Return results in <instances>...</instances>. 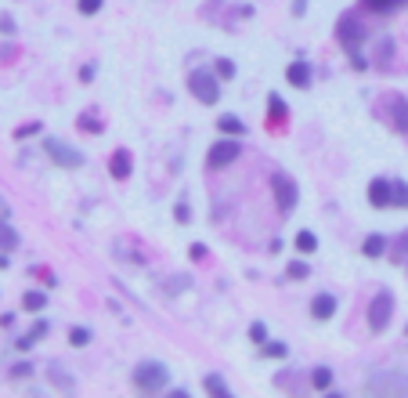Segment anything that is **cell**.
Instances as JSON below:
<instances>
[{"mask_svg":"<svg viewBox=\"0 0 408 398\" xmlns=\"http://www.w3.org/2000/svg\"><path fill=\"white\" fill-rule=\"evenodd\" d=\"M188 91L196 94L203 106H217L221 101V76L206 73V69H191L188 73Z\"/></svg>","mask_w":408,"mask_h":398,"instance_id":"6da1fadb","label":"cell"},{"mask_svg":"<svg viewBox=\"0 0 408 398\" xmlns=\"http://www.w3.org/2000/svg\"><path fill=\"white\" fill-rule=\"evenodd\" d=\"M134 384L141 388V391H163L166 384H170V369L163 366V362H156V359H148V362H138V369H134Z\"/></svg>","mask_w":408,"mask_h":398,"instance_id":"7a4b0ae2","label":"cell"},{"mask_svg":"<svg viewBox=\"0 0 408 398\" xmlns=\"http://www.w3.org/2000/svg\"><path fill=\"white\" fill-rule=\"evenodd\" d=\"M271 192H275V203H278V211H282V214H293V211H296L300 188H296V181H293L286 171H275V174H271Z\"/></svg>","mask_w":408,"mask_h":398,"instance_id":"3957f363","label":"cell"},{"mask_svg":"<svg viewBox=\"0 0 408 398\" xmlns=\"http://www.w3.org/2000/svg\"><path fill=\"white\" fill-rule=\"evenodd\" d=\"M44 152H48L58 166H66V171H76V166H83V152L76 149V145L61 141V138H44Z\"/></svg>","mask_w":408,"mask_h":398,"instance_id":"277c9868","label":"cell"},{"mask_svg":"<svg viewBox=\"0 0 408 398\" xmlns=\"http://www.w3.org/2000/svg\"><path fill=\"white\" fill-rule=\"evenodd\" d=\"M239 152H242V145L235 141V138H221V141H213V145H210L206 166H213V171H224V166H231L235 159H239Z\"/></svg>","mask_w":408,"mask_h":398,"instance_id":"5b68a950","label":"cell"},{"mask_svg":"<svg viewBox=\"0 0 408 398\" xmlns=\"http://www.w3.org/2000/svg\"><path fill=\"white\" fill-rule=\"evenodd\" d=\"M391 315H394V293L391 290H379L372 304H369V326L376 333H383L386 326H391Z\"/></svg>","mask_w":408,"mask_h":398,"instance_id":"8992f818","label":"cell"},{"mask_svg":"<svg viewBox=\"0 0 408 398\" xmlns=\"http://www.w3.org/2000/svg\"><path fill=\"white\" fill-rule=\"evenodd\" d=\"M336 40H340L347 51H354V48H361L365 40H369V29H365L354 15H343L340 22H336Z\"/></svg>","mask_w":408,"mask_h":398,"instance_id":"52a82bcc","label":"cell"},{"mask_svg":"<svg viewBox=\"0 0 408 398\" xmlns=\"http://www.w3.org/2000/svg\"><path fill=\"white\" fill-rule=\"evenodd\" d=\"M369 391H408V376L405 373H372L369 381H365Z\"/></svg>","mask_w":408,"mask_h":398,"instance_id":"ba28073f","label":"cell"},{"mask_svg":"<svg viewBox=\"0 0 408 398\" xmlns=\"http://www.w3.org/2000/svg\"><path fill=\"white\" fill-rule=\"evenodd\" d=\"M386 106H391V127L398 134H408V98L405 94H391L386 98Z\"/></svg>","mask_w":408,"mask_h":398,"instance_id":"9c48e42d","label":"cell"},{"mask_svg":"<svg viewBox=\"0 0 408 398\" xmlns=\"http://www.w3.org/2000/svg\"><path fill=\"white\" fill-rule=\"evenodd\" d=\"M286 80L293 83L296 91H307V87H311V80H314L311 62H304V58H300V62H289V66H286Z\"/></svg>","mask_w":408,"mask_h":398,"instance_id":"30bf717a","label":"cell"},{"mask_svg":"<svg viewBox=\"0 0 408 398\" xmlns=\"http://www.w3.org/2000/svg\"><path fill=\"white\" fill-rule=\"evenodd\" d=\"M131 171H134V156H131V149H116L112 159H109V174H112L116 181H123V178H131Z\"/></svg>","mask_w":408,"mask_h":398,"instance_id":"8fae6325","label":"cell"},{"mask_svg":"<svg viewBox=\"0 0 408 398\" xmlns=\"http://www.w3.org/2000/svg\"><path fill=\"white\" fill-rule=\"evenodd\" d=\"M391 196H394V181H386V178L369 181V203L372 206H391Z\"/></svg>","mask_w":408,"mask_h":398,"instance_id":"7c38bea8","label":"cell"},{"mask_svg":"<svg viewBox=\"0 0 408 398\" xmlns=\"http://www.w3.org/2000/svg\"><path fill=\"white\" fill-rule=\"evenodd\" d=\"M311 315L318 322H326V319L336 315V297H333V293H318V297L311 301Z\"/></svg>","mask_w":408,"mask_h":398,"instance_id":"4fadbf2b","label":"cell"},{"mask_svg":"<svg viewBox=\"0 0 408 398\" xmlns=\"http://www.w3.org/2000/svg\"><path fill=\"white\" fill-rule=\"evenodd\" d=\"M217 131H221V134H228V138H242V134H246V123H242L239 116L224 113V116H217Z\"/></svg>","mask_w":408,"mask_h":398,"instance_id":"5bb4252c","label":"cell"},{"mask_svg":"<svg viewBox=\"0 0 408 398\" xmlns=\"http://www.w3.org/2000/svg\"><path fill=\"white\" fill-rule=\"evenodd\" d=\"M18 243H22V236L15 232V225L0 221V250H4V254H11V250H18Z\"/></svg>","mask_w":408,"mask_h":398,"instance_id":"9a60e30c","label":"cell"},{"mask_svg":"<svg viewBox=\"0 0 408 398\" xmlns=\"http://www.w3.org/2000/svg\"><path fill=\"white\" fill-rule=\"evenodd\" d=\"M405 4H408V0H361V8L365 11H376V15H391V11H398Z\"/></svg>","mask_w":408,"mask_h":398,"instance_id":"2e32d148","label":"cell"},{"mask_svg":"<svg viewBox=\"0 0 408 398\" xmlns=\"http://www.w3.org/2000/svg\"><path fill=\"white\" fill-rule=\"evenodd\" d=\"M361 254H365V257H372V261H379V257L386 254V239H383V236H365Z\"/></svg>","mask_w":408,"mask_h":398,"instance_id":"e0dca14e","label":"cell"},{"mask_svg":"<svg viewBox=\"0 0 408 398\" xmlns=\"http://www.w3.org/2000/svg\"><path fill=\"white\" fill-rule=\"evenodd\" d=\"M203 391H210V395H217V398H231V388L221 381L217 373H206L203 376Z\"/></svg>","mask_w":408,"mask_h":398,"instance_id":"ac0fdd59","label":"cell"},{"mask_svg":"<svg viewBox=\"0 0 408 398\" xmlns=\"http://www.w3.org/2000/svg\"><path fill=\"white\" fill-rule=\"evenodd\" d=\"M311 384H314V391H329L333 388V369L329 366H314L311 369Z\"/></svg>","mask_w":408,"mask_h":398,"instance_id":"d6986e66","label":"cell"},{"mask_svg":"<svg viewBox=\"0 0 408 398\" xmlns=\"http://www.w3.org/2000/svg\"><path fill=\"white\" fill-rule=\"evenodd\" d=\"M22 308H26V311H44V308H48V293H44V290H26Z\"/></svg>","mask_w":408,"mask_h":398,"instance_id":"ffe728a7","label":"cell"},{"mask_svg":"<svg viewBox=\"0 0 408 398\" xmlns=\"http://www.w3.org/2000/svg\"><path fill=\"white\" fill-rule=\"evenodd\" d=\"M268 113H271V120L278 123V120H286L289 116V109H286V101H282V94H268Z\"/></svg>","mask_w":408,"mask_h":398,"instance_id":"44dd1931","label":"cell"},{"mask_svg":"<svg viewBox=\"0 0 408 398\" xmlns=\"http://www.w3.org/2000/svg\"><path fill=\"white\" fill-rule=\"evenodd\" d=\"M296 250H300V254H314V250H318V236L307 232V228H304V232H296Z\"/></svg>","mask_w":408,"mask_h":398,"instance_id":"7402d4cb","label":"cell"},{"mask_svg":"<svg viewBox=\"0 0 408 398\" xmlns=\"http://www.w3.org/2000/svg\"><path fill=\"white\" fill-rule=\"evenodd\" d=\"M391 58H394V40L383 36V40H379V58H376V66L386 69V66H391Z\"/></svg>","mask_w":408,"mask_h":398,"instance_id":"603a6c76","label":"cell"},{"mask_svg":"<svg viewBox=\"0 0 408 398\" xmlns=\"http://www.w3.org/2000/svg\"><path fill=\"white\" fill-rule=\"evenodd\" d=\"M69 344H73V348H87V344H91V329L73 326V329H69Z\"/></svg>","mask_w":408,"mask_h":398,"instance_id":"cb8c5ba5","label":"cell"},{"mask_svg":"<svg viewBox=\"0 0 408 398\" xmlns=\"http://www.w3.org/2000/svg\"><path fill=\"white\" fill-rule=\"evenodd\" d=\"M391 206H405V211H408V181H394V196H391Z\"/></svg>","mask_w":408,"mask_h":398,"instance_id":"d4e9b609","label":"cell"},{"mask_svg":"<svg viewBox=\"0 0 408 398\" xmlns=\"http://www.w3.org/2000/svg\"><path fill=\"white\" fill-rule=\"evenodd\" d=\"M286 276H289V279H307V276H311V264H307V261H289Z\"/></svg>","mask_w":408,"mask_h":398,"instance_id":"484cf974","label":"cell"},{"mask_svg":"<svg viewBox=\"0 0 408 398\" xmlns=\"http://www.w3.org/2000/svg\"><path fill=\"white\" fill-rule=\"evenodd\" d=\"M261 355H264V359H286V355H289V348L286 344H261Z\"/></svg>","mask_w":408,"mask_h":398,"instance_id":"4316f807","label":"cell"},{"mask_svg":"<svg viewBox=\"0 0 408 398\" xmlns=\"http://www.w3.org/2000/svg\"><path fill=\"white\" fill-rule=\"evenodd\" d=\"M213 73H217L221 80H235V62H231V58H217V66H213Z\"/></svg>","mask_w":408,"mask_h":398,"instance_id":"83f0119b","label":"cell"},{"mask_svg":"<svg viewBox=\"0 0 408 398\" xmlns=\"http://www.w3.org/2000/svg\"><path fill=\"white\" fill-rule=\"evenodd\" d=\"M48 333H51V322H48V319H36V322H33V329H29V341L36 344L40 337H48Z\"/></svg>","mask_w":408,"mask_h":398,"instance_id":"f1b7e54d","label":"cell"},{"mask_svg":"<svg viewBox=\"0 0 408 398\" xmlns=\"http://www.w3.org/2000/svg\"><path fill=\"white\" fill-rule=\"evenodd\" d=\"M101 4H105V0H76L80 15H98V11H101Z\"/></svg>","mask_w":408,"mask_h":398,"instance_id":"f546056e","label":"cell"},{"mask_svg":"<svg viewBox=\"0 0 408 398\" xmlns=\"http://www.w3.org/2000/svg\"><path fill=\"white\" fill-rule=\"evenodd\" d=\"M249 341H253V344H264V341H268V326H264V322H253V326H249Z\"/></svg>","mask_w":408,"mask_h":398,"instance_id":"4dcf8cb0","label":"cell"},{"mask_svg":"<svg viewBox=\"0 0 408 398\" xmlns=\"http://www.w3.org/2000/svg\"><path fill=\"white\" fill-rule=\"evenodd\" d=\"M51 381H54V384H61V388H66V391L73 388V376H66V373H61V366H58V362L51 366Z\"/></svg>","mask_w":408,"mask_h":398,"instance_id":"1f68e13d","label":"cell"},{"mask_svg":"<svg viewBox=\"0 0 408 398\" xmlns=\"http://www.w3.org/2000/svg\"><path fill=\"white\" fill-rule=\"evenodd\" d=\"M40 131H44V123H36V120H33V123H26V127H18V131H15V138L22 141V138H29V134H40Z\"/></svg>","mask_w":408,"mask_h":398,"instance_id":"d6a6232c","label":"cell"},{"mask_svg":"<svg viewBox=\"0 0 408 398\" xmlns=\"http://www.w3.org/2000/svg\"><path fill=\"white\" fill-rule=\"evenodd\" d=\"M76 123H80L83 131H101V120H94V116H87V113H83V116H80Z\"/></svg>","mask_w":408,"mask_h":398,"instance_id":"836d02e7","label":"cell"},{"mask_svg":"<svg viewBox=\"0 0 408 398\" xmlns=\"http://www.w3.org/2000/svg\"><path fill=\"white\" fill-rule=\"evenodd\" d=\"M351 66L358 69V73H365V69H369V58H365V55H358V48L351 51Z\"/></svg>","mask_w":408,"mask_h":398,"instance_id":"e575fe53","label":"cell"},{"mask_svg":"<svg viewBox=\"0 0 408 398\" xmlns=\"http://www.w3.org/2000/svg\"><path fill=\"white\" fill-rule=\"evenodd\" d=\"M188 257H191V261H203V257H206V246H203V243H191V246H188Z\"/></svg>","mask_w":408,"mask_h":398,"instance_id":"d590c367","label":"cell"},{"mask_svg":"<svg viewBox=\"0 0 408 398\" xmlns=\"http://www.w3.org/2000/svg\"><path fill=\"white\" fill-rule=\"evenodd\" d=\"M33 373V362H18V366H11V376H29Z\"/></svg>","mask_w":408,"mask_h":398,"instance_id":"8d00e7d4","label":"cell"},{"mask_svg":"<svg viewBox=\"0 0 408 398\" xmlns=\"http://www.w3.org/2000/svg\"><path fill=\"white\" fill-rule=\"evenodd\" d=\"M188 286V276H177V279H170V293H181Z\"/></svg>","mask_w":408,"mask_h":398,"instance_id":"74e56055","label":"cell"},{"mask_svg":"<svg viewBox=\"0 0 408 398\" xmlns=\"http://www.w3.org/2000/svg\"><path fill=\"white\" fill-rule=\"evenodd\" d=\"M293 15L304 18V15H307V0H293Z\"/></svg>","mask_w":408,"mask_h":398,"instance_id":"f35d334b","label":"cell"},{"mask_svg":"<svg viewBox=\"0 0 408 398\" xmlns=\"http://www.w3.org/2000/svg\"><path fill=\"white\" fill-rule=\"evenodd\" d=\"M0 29H4V33H15V18L4 15V18H0Z\"/></svg>","mask_w":408,"mask_h":398,"instance_id":"ab89813d","label":"cell"},{"mask_svg":"<svg viewBox=\"0 0 408 398\" xmlns=\"http://www.w3.org/2000/svg\"><path fill=\"white\" fill-rule=\"evenodd\" d=\"M80 80L91 83V80H94V66H83V69H80Z\"/></svg>","mask_w":408,"mask_h":398,"instance_id":"60d3db41","label":"cell"},{"mask_svg":"<svg viewBox=\"0 0 408 398\" xmlns=\"http://www.w3.org/2000/svg\"><path fill=\"white\" fill-rule=\"evenodd\" d=\"M15 344H18V351H29V348H33V341H29V333H26V337H18Z\"/></svg>","mask_w":408,"mask_h":398,"instance_id":"b9f144b4","label":"cell"},{"mask_svg":"<svg viewBox=\"0 0 408 398\" xmlns=\"http://www.w3.org/2000/svg\"><path fill=\"white\" fill-rule=\"evenodd\" d=\"M177 221H188V203H177Z\"/></svg>","mask_w":408,"mask_h":398,"instance_id":"7bdbcfd3","label":"cell"},{"mask_svg":"<svg viewBox=\"0 0 408 398\" xmlns=\"http://www.w3.org/2000/svg\"><path fill=\"white\" fill-rule=\"evenodd\" d=\"M405 333H408V326H405Z\"/></svg>","mask_w":408,"mask_h":398,"instance_id":"ee69618b","label":"cell"},{"mask_svg":"<svg viewBox=\"0 0 408 398\" xmlns=\"http://www.w3.org/2000/svg\"><path fill=\"white\" fill-rule=\"evenodd\" d=\"M0 206H4V203H0Z\"/></svg>","mask_w":408,"mask_h":398,"instance_id":"f6af8a7d","label":"cell"}]
</instances>
